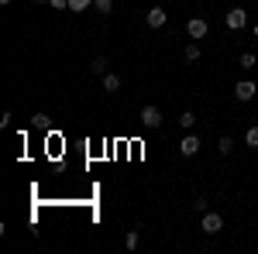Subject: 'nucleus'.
I'll list each match as a JSON object with an SVG mask.
<instances>
[{"mask_svg":"<svg viewBox=\"0 0 258 254\" xmlns=\"http://www.w3.org/2000/svg\"><path fill=\"white\" fill-rule=\"evenodd\" d=\"M200 148H203V144H200V137L186 131V137L179 141V155H182V158H193V155H200Z\"/></svg>","mask_w":258,"mask_h":254,"instance_id":"f257e3e1","label":"nucleus"},{"mask_svg":"<svg viewBox=\"0 0 258 254\" xmlns=\"http://www.w3.org/2000/svg\"><path fill=\"white\" fill-rule=\"evenodd\" d=\"M234 97H238L241 103H251V100L258 97V86L251 82V79H241L238 86H234Z\"/></svg>","mask_w":258,"mask_h":254,"instance_id":"f03ea898","label":"nucleus"},{"mask_svg":"<svg viewBox=\"0 0 258 254\" xmlns=\"http://www.w3.org/2000/svg\"><path fill=\"white\" fill-rule=\"evenodd\" d=\"M141 124H145L148 131H155V127H162V110H159V107H152V103H148V107L141 110Z\"/></svg>","mask_w":258,"mask_h":254,"instance_id":"7ed1b4c3","label":"nucleus"},{"mask_svg":"<svg viewBox=\"0 0 258 254\" xmlns=\"http://www.w3.org/2000/svg\"><path fill=\"white\" fill-rule=\"evenodd\" d=\"M220 230H224V216L220 213H210V210H207V213H203V234H220Z\"/></svg>","mask_w":258,"mask_h":254,"instance_id":"20e7f679","label":"nucleus"},{"mask_svg":"<svg viewBox=\"0 0 258 254\" xmlns=\"http://www.w3.org/2000/svg\"><path fill=\"white\" fill-rule=\"evenodd\" d=\"M224 24H227L231 31H241V28L248 24V14H244L241 7H231V11H227V18H224Z\"/></svg>","mask_w":258,"mask_h":254,"instance_id":"39448f33","label":"nucleus"},{"mask_svg":"<svg viewBox=\"0 0 258 254\" xmlns=\"http://www.w3.org/2000/svg\"><path fill=\"white\" fill-rule=\"evenodd\" d=\"M186 35H189V38H207V21L203 18H189L186 21Z\"/></svg>","mask_w":258,"mask_h":254,"instance_id":"423d86ee","label":"nucleus"},{"mask_svg":"<svg viewBox=\"0 0 258 254\" xmlns=\"http://www.w3.org/2000/svg\"><path fill=\"white\" fill-rule=\"evenodd\" d=\"M145 21H148V28H165V21H169V14H165L162 7H152V11L145 14Z\"/></svg>","mask_w":258,"mask_h":254,"instance_id":"0eeeda50","label":"nucleus"},{"mask_svg":"<svg viewBox=\"0 0 258 254\" xmlns=\"http://www.w3.org/2000/svg\"><path fill=\"white\" fill-rule=\"evenodd\" d=\"M90 72H93V76H100V79H103V76H107V59H103V55H97V59L90 62Z\"/></svg>","mask_w":258,"mask_h":254,"instance_id":"6e6552de","label":"nucleus"},{"mask_svg":"<svg viewBox=\"0 0 258 254\" xmlns=\"http://www.w3.org/2000/svg\"><path fill=\"white\" fill-rule=\"evenodd\" d=\"M179 124H182V131H193V127H197V114H193V110H182V114H179Z\"/></svg>","mask_w":258,"mask_h":254,"instance_id":"1a4fd4ad","label":"nucleus"},{"mask_svg":"<svg viewBox=\"0 0 258 254\" xmlns=\"http://www.w3.org/2000/svg\"><path fill=\"white\" fill-rule=\"evenodd\" d=\"M103 90H107V93H117V90H120V76L107 72V76H103Z\"/></svg>","mask_w":258,"mask_h":254,"instance_id":"9d476101","label":"nucleus"},{"mask_svg":"<svg viewBox=\"0 0 258 254\" xmlns=\"http://www.w3.org/2000/svg\"><path fill=\"white\" fill-rule=\"evenodd\" d=\"M217 151H220V155H231V151H234V137L224 134V137L217 141Z\"/></svg>","mask_w":258,"mask_h":254,"instance_id":"9b49d317","label":"nucleus"},{"mask_svg":"<svg viewBox=\"0 0 258 254\" xmlns=\"http://www.w3.org/2000/svg\"><path fill=\"white\" fill-rule=\"evenodd\" d=\"M182 59H186V62H200V45H197V41H189V45H186Z\"/></svg>","mask_w":258,"mask_h":254,"instance_id":"f8f14e48","label":"nucleus"},{"mask_svg":"<svg viewBox=\"0 0 258 254\" xmlns=\"http://www.w3.org/2000/svg\"><path fill=\"white\" fill-rule=\"evenodd\" d=\"M138 244H141V234H138V230H131V234L124 237V247H127V251H135Z\"/></svg>","mask_w":258,"mask_h":254,"instance_id":"ddd939ff","label":"nucleus"},{"mask_svg":"<svg viewBox=\"0 0 258 254\" xmlns=\"http://www.w3.org/2000/svg\"><path fill=\"white\" fill-rule=\"evenodd\" d=\"M244 144H248V148H258V124H255V127H248V134H244Z\"/></svg>","mask_w":258,"mask_h":254,"instance_id":"4468645a","label":"nucleus"},{"mask_svg":"<svg viewBox=\"0 0 258 254\" xmlns=\"http://www.w3.org/2000/svg\"><path fill=\"white\" fill-rule=\"evenodd\" d=\"M255 65H258L255 52H244V55H241V69H255Z\"/></svg>","mask_w":258,"mask_h":254,"instance_id":"2eb2a0df","label":"nucleus"},{"mask_svg":"<svg viewBox=\"0 0 258 254\" xmlns=\"http://www.w3.org/2000/svg\"><path fill=\"white\" fill-rule=\"evenodd\" d=\"M93 7H97L100 14H110L114 11V0H93Z\"/></svg>","mask_w":258,"mask_h":254,"instance_id":"dca6fc26","label":"nucleus"},{"mask_svg":"<svg viewBox=\"0 0 258 254\" xmlns=\"http://www.w3.org/2000/svg\"><path fill=\"white\" fill-rule=\"evenodd\" d=\"M90 4H93V0H69V11H76V14H80V11L90 7Z\"/></svg>","mask_w":258,"mask_h":254,"instance_id":"f3484780","label":"nucleus"},{"mask_svg":"<svg viewBox=\"0 0 258 254\" xmlns=\"http://www.w3.org/2000/svg\"><path fill=\"white\" fill-rule=\"evenodd\" d=\"M31 124H35V127H45V124H48V117H45V114H35V117H31Z\"/></svg>","mask_w":258,"mask_h":254,"instance_id":"a211bd4d","label":"nucleus"},{"mask_svg":"<svg viewBox=\"0 0 258 254\" xmlns=\"http://www.w3.org/2000/svg\"><path fill=\"white\" fill-rule=\"evenodd\" d=\"M193 206H197L200 213H207V196H197V203H193Z\"/></svg>","mask_w":258,"mask_h":254,"instance_id":"6ab92c4d","label":"nucleus"},{"mask_svg":"<svg viewBox=\"0 0 258 254\" xmlns=\"http://www.w3.org/2000/svg\"><path fill=\"white\" fill-rule=\"evenodd\" d=\"M48 4H52L55 11H66V7H69V0H48Z\"/></svg>","mask_w":258,"mask_h":254,"instance_id":"aec40b11","label":"nucleus"},{"mask_svg":"<svg viewBox=\"0 0 258 254\" xmlns=\"http://www.w3.org/2000/svg\"><path fill=\"white\" fill-rule=\"evenodd\" d=\"M255 38H258V24H255Z\"/></svg>","mask_w":258,"mask_h":254,"instance_id":"412c9836","label":"nucleus"},{"mask_svg":"<svg viewBox=\"0 0 258 254\" xmlns=\"http://www.w3.org/2000/svg\"><path fill=\"white\" fill-rule=\"evenodd\" d=\"M0 4H11V0H0Z\"/></svg>","mask_w":258,"mask_h":254,"instance_id":"4be33fe9","label":"nucleus"}]
</instances>
